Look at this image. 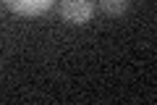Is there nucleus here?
Segmentation results:
<instances>
[{"label":"nucleus","instance_id":"1","mask_svg":"<svg viewBox=\"0 0 157 105\" xmlns=\"http://www.w3.org/2000/svg\"><path fill=\"white\" fill-rule=\"evenodd\" d=\"M92 11V0H63V18L71 24H86Z\"/></svg>","mask_w":157,"mask_h":105},{"label":"nucleus","instance_id":"2","mask_svg":"<svg viewBox=\"0 0 157 105\" xmlns=\"http://www.w3.org/2000/svg\"><path fill=\"white\" fill-rule=\"evenodd\" d=\"M11 11L21 13V16H37V13L47 11L55 0H3Z\"/></svg>","mask_w":157,"mask_h":105},{"label":"nucleus","instance_id":"3","mask_svg":"<svg viewBox=\"0 0 157 105\" xmlns=\"http://www.w3.org/2000/svg\"><path fill=\"white\" fill-rule=\"evenodd\" d=\"M100 3H102V11L113 13V16H118V13H123L128 8V0H100Z\"/></svg>","mask_w":157,"mask_h":105}]
</instances>
